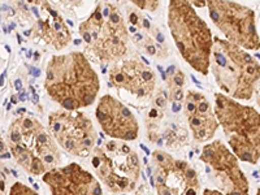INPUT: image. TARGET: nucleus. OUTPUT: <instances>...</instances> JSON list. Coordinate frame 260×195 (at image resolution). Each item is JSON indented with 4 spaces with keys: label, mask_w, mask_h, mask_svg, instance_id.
I'll return each instance as SVG.
<instances>
[{
    "label": "nucleus",
    "mask_w": 260,
    "mask_h": 195,
    "mask_svg": "<svg viewBox=\"0 0 260 195\" xmlns=\"http://www.w3.org/2000/svg\"><path fill=\"white\" fill-rule=\"evenodd\" d=\"M45 89L64 110L78 111L94 103L101 81L85 53L73 51L48 60Z\"/></svg>",
    "instance_id": "nucleus-1"
},
{
    "label": "nucleus",
    "mask_w": 260,
    "mask_h": 195,
    "mask_svg": "<svg viewBox=\"0 0 260 195\" xmlns=\"http://www.w3.org/2000/svg\"><path fill=\"white\" fill-rule=\"evenodd\" d=\"M7 141L16 161L32 176H45L62 161L55 138L34 116L16 117L9 125Z\"/></svg>",
    "instance_id": "nucleus-2"
},
{
    "label": "nucleus",
    "mask_w": 260,
    "mask_h": 195,
    "mask_svg": "<svg viewBox=\"0 0 260 195\" xmlns=\"http://www.w3.org/2000/svg\"><path fill=\"white\" fill-rule=\"evenodd\" d=\"M85 53L99 64H113L124 59L129 46V30L116 4L98 3L91 15L80 25Z\"/></svg>",
    "instance_id": "nucleus-3"
},
{
    "label": "nucleus",
    "mask_w": 260,
    "mask_h": 195,
    "mask_svg": "<svg viewBox=\"0 0 260 195\" xmlns=\"http://www.w3.org/2000/svg\"><path fill=\"white\" fill-rule=\"evenodd\" d=\"M168 26L183 60L202 76L211 69L213 37L191 3L173 0L168 4Z\"/></svg>",
    "instance_id": "nucleus-4"
},
{
    "label": "nucleus",
    "mask_w": 260,
    "mask_h": 195,
    "mask_svg": "<svg viewBox=\"0 0 260 195\" xmlns=\"http://www.w3.org/2000/svg\"><path fill=\"white\" fill-rule=\"evenodd\" d=\"M211 72L216 83L228 96L250 101L260 81V64L226 39L213 38Z\"/></svg>",
    "instance_id": "nucleus-5"
},
{
    "label": "nucleus",
    "mask_w": 260,
    "mask_h": 195,
    "mask_svg": "<svg viewBox=\"0 0 260 195\" xmlns=\"http://www.w3.org/2000/svg\"><path fill=\"white\" fill-rule=\"evenodd\" d=\"M215 113L233 154L242 161L260 160V113L228 95L216 92Z\"/></svg>",
    "instance_id": "nucleus-6"
},
{
    "label": "nucleus",
    "mask_w": 260,
    "mask_h": 195,
    "mask_svg": "<svg viewBox=\"0 0 260 195\" xmlns=\"http://www.w3.org/2000/svg\"><path fill=\"white\" fill-rule=\"evenodd\" d=\"M91 164L99 180L113 194L132 192L141 178L138 154L124 141H110L94 148Z\"/></svg>",
    "instance_id": "nucleus-7"
},
{
    "label": "nucleus",
    "mask_w": 260,
    "mask_h": 195,
    "mask_svg": "<svg viewBox=\"0 0 260 195\" xmlns=\"http://www.w3.org/2000/svg\"><path fill=\"white\" fill-rule=\"evenodd\" d=\"M108 86L130 106L143 108L152 102L156 89V76L141 57H124L113 62L107 73Z\"/></svg>",
    "instance_id": "nucleus-8"
},
{
    "label": "nucleus",
    "mask_w": 260,
    "mask_h": 195,
    "mask_svg": "<svg viewBox=\"0 0 260 195\" xmlns=\"http://www.w3.org/2000/svg\"><path fill=\"white\" fill-rule=\"evenodd\" d=\"M206 7L213 25L224 34L228 42L243 50H259V27L251 8L236 2L221 0L207 2Z\"/></svg>",
    "instance_id": "nucleus-9"
},
{
    "label": "nucleus",
    "mask_w": 260,
    "mask_h": 195,
    "mask_svg": "<svg viewBox=\"0 0 260 195\" xmlns=\"http://www.w3.org/2000/svg\"><path fill=\"white\" fill-rule=\"evenodd\" d=\"M145 117L148 141L157 146L180 150L187 143V130L180 118L182 103L169 99L167 90L156 92Z\"/></svg>",
    "instance_id": "nucleus-10"
},
{
    "label": "nucleus",
    "mask_w": 260,
    "mask_h": 195,
    "mask_svg": "<svg viewBox=\"0 0 260 195\" xmlns=\"http://www.w3.org/2000/svg\"><path fill=\"white\" fill-rule=\"evenodd\" d=\"M48 130L60 147L73 156H89L96 142L92 121L80 111L60 110L50 113Z\"/></svg>",
    "instance_id": "nucleus-11"
},
{
    "label": "nucleus",
    "mask_w": 260,
    "mask_h": 195,
    "mask_svg": "<svg viewBox=\"0 0 260 195\" xmlns=\"http://www.w3.org/2000/svg\"><path fill=\"white\" fill-rule=\"evenodd\" d=\"M151 169L157 195H199V176L189 162L156 150L151 155Z\"/></svg>",
    "instance_id": "nucleus-12"
},
{
    "label": "nucleus",
    "mask_w": 260,
    "mask_h": 195,
    "mask_svg": "<svg viewBox=\"0 0 260 195\" xmlns=\"http://www.w3.org/2000/svg\"><path fill=\"white\" fill-rule=\"evenodd\" d=\"M201 160L210 167L213 180L225 195H250V185L238 157L222 141L216 139L203 147Z\"/></svg>",
    "instance_id": "nucleus-13"
},
{
    "label": "nucleus",
    "mask_w": 260,
    "mask_h": 195,
    "mask_svg": "<svg viewBox=\"0 0 260 195\" xmlns=\"http://www.w3.org/2000/svg\"><path fill=\"white\" fill-rule=\"evenodd\" d=\"M96 120L107 136L118 141H134L138 137L139 124L134 113L112 95L99 99L95 110Z\"/></svg>",
    "instance_id": "nucleus-14"
},
{
    "label": "nucleus",
    "mask_w": 260,
    "mask_h": 195,
    "mask_svg": "<svg viewBox=\"0 0 260 195\" xmlns=\"http://www.w3.org/2000/svg\"><path fill=\"white\" fill-rule=\"evenodd\" d=\"M30 4L37 21L27 36L37 43H45L57 51L67 47L72 41V32L61 15L47 2H30Z\"/></svg>",
    "instance_id": "nucleus-15"
},
{
    "label": "nucleus",
    "mask_w": 260,
    "mask_h": 195,
    "mask_svg": "<svg viewBox=\"0 0 260 195\" xmlns=\"http://www.w3.org/2000/svg\"><path fill=\"white\" fill-rule=\"evenodd\" d=\"M43 182L52 195H103L99 181L76 162L47 172Z\"/></svg>",
    "instance_id": "nucleus-16"
},
{
    "label": "nucleus",
    "mask_w": 260,
    "mask_h": 195,
    "mask_svg": "<svg viewBox=\"0 0 260 195\" xmlns=\"http://www.w3.org/2000/svg\"><path fill=\"white\" fill-rule=\"evenodd\" d=\"M183 115L186 118L192 138L197 142H208L220 126L212 106L202 92L189 90L185 95Z\"/></svg>",
    "instance_id": "nucleus-17"
},
{
    "label": "nucleus",
    "mask_w": 260,
    "mask_h": 195,
    "mask_svg": "<svg viewBox=\"0 0 260 195\" xmlns=\"http://www.w3.org/2000/svg\"><path fill=\"white\" fill-rule=\"evenodd\" d=\"M129 22L133 25L130 32H133L134 43L141 50L157 60L168 57V46L157 27L150 25V22L138 12H129Z\"/></svg>",
    "instance_id": "nucleus-18"
},
{
    "label": "nucleus",
    "mask_w": 260,
    "mask_h": 195,
    "mask_svg": "<svg viewBox=\"0 0 260 195\" xmlns=\"http://www.w3.org/2000/svg\"><path fill=\"white\" fill-rule=\"evenodd\" d=\"M9 195H39L38 192L34 191L32 189H30L29 186L24 185L21 182L13 183L11 190H9Z\"/></svg>",
    "instance_id": "nucleus-19"
},
{
    "label": "nucleus",
    "mask_w": 260,
    "mask_h": 195,
    "mask_svg": "<svg viewBox=\"0 0 260 195\" xmlns=\"http://www.w3.org/2000/svg\"><path fill=\"white\" fill-rule=\"evenodd\" d=\"M133 6L138 7L141 9H148V11H155L159 7V2H139V0H134Z\"/></svg>",
    "instance_id": "nucleus-20"
},
{
    "label": "nucleus",
    "mask_w": 260,
    "mask_h": 195,
    "mask_svg": "<svg viewBox=\"0 0 260 195\" xmlns=\"http://www.w3.org/2000/svg\"><path fill=\"white\" fill-rule=\"evenodd\" d=\"M203 195H225L224 192L219 191V190H212V189H206L203 191Z\"/></svg>",
    "instance_id": "nucleus-21"
},
{
    "label": "nucleus",
    "mask_w": 260,
    "mask_h": 195,
    "mask_svg": "<svg viewBox=\"0 0 260 195\" xmlns=\"http://www.w3.org/2000/svg\"><path fill=\"white\" fill-rule=\"evenodd\" d=\"M255 99H256V104L260 108V81L256 86V90H255Z\"/></svg>",
    "instance_id": "nucleus-22"
},
{
    "label": "nucleus",
    "mask_w": 260,
    "mask_h": 195,
    "mask_svg": "<svg viewBox=\"0 0 260 195\" xmlns=\"http://www.w3.org/2000/svg\"><path fill=\"white\" fill-rule=\"evenodd\" d=\"M255 195H260V189H257V191H256V194Z\"/></svg>",
    "instance_id": "nucleus-23"
},
{
    "label": "nucleus",
    "mask_w": 260,
    "mask_h": 195,
    "mask_svg": "<svg viewBox=\"0 0 260 195\" xmlns=\"http://www.w3.org/2000/svg\"><path fill=\"white\" fill-rule=\"evenodd\" d=\"M257 30H259V36H260V24H259V29H257Z\"/></svg>",
    "instance_id": "nucleus-24"
}]
</instances>
